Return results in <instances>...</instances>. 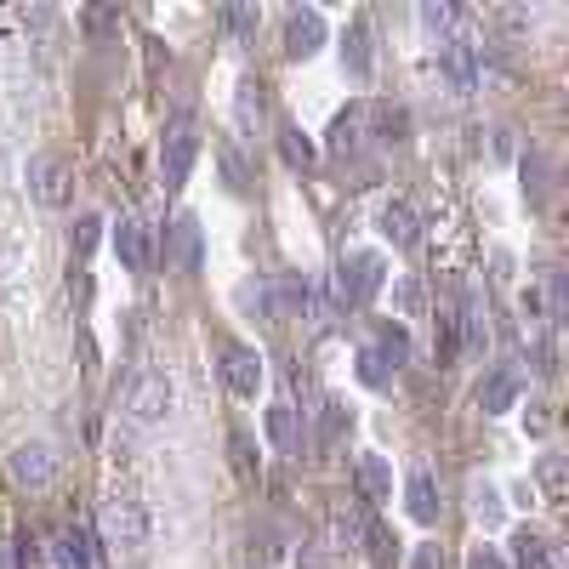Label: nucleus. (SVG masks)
I'll list each match as a JSON object with an SVG mask.
<instances>
[{"mask_svg":"<svg viewBox=\"0 0 569 569\" xmlns=\"http://www.w3.org/2000/svg\"><path fill=\"white\" fill-rule=\"evenodd\" d=\"M177 410V388H171V376L149 370V376H137L131 393H126V421L131 427H166Z\"/></svg>","mask_w":569,"mask_h":569,"instance_id":"2","label":"nucleus"},{"mask_svg":"<svg viewBox=\"0 0 569 569\" xmlns=\"http://www.w3.org/2000/svg\"><path fill=\"white\" fill-rule=\"evenodd\" d=\"M319 46H325V18L313 7H297L284 18V58H313Z\"/></svg>","mask_w":569,"mask_h":569,"instance_id":"14","label":"nucleus"},{"mask_svg":"<svg viewBox=\"0 0 569 569\" xmlns=\"http://www.w3.org/2000/svg\"><path fill=\"white\" fill-rule=\"evenodd\" d=\"M98 240H103V217H98V211H80V217H74V228H69L74 257H91V251H98Z\"/></svg>","mask_w":569,"mask_h":569,"instance_id":"29","label":"nucleus"},{"mask_svg":"<svg viewBox=\"0 0 569 569\" xmlns=\"http://www.w3.org/2000/svg\"><path fill=\"white\" fill-rule=\"evenodd\" d=\"M410 569H445V563H439V547H416Z\"/></svg>","mask_w":569,"mask_h":569,"instance_id":"45","label":"nucleus"},{"mask_svg":"<svg viewBox=\"0 0 569 569\" xmlns=\"http://www.w3.org/2000/svg\"><path fill=\"white\" fill-rule=\"evenodd\" d=\"M547 427H552L547 405H530V410H525V433H547Z\"/></svg>","mask_w":569,"mask_h":569,"instance_id":"42","label":"nucleus"},{"mask_svg":"<svg viewBox=\"0 0 569 569\" xmlns=\"http://www.w3.org/2000/svg\"><path fill=\"white\" fill-rule=\"evenodd\" d=\"M52 563L58 569H98V547L86 541V530H63L52 541Z\"/></svg>","mask_w":569,"mask_h":569,"instance_id":"23","label":"nucleus"},{"mask_svg":"<svg viewBox=\"0 0 569 569\" xmlns=\"http://www.w3.org/2000/svg\"><path fill=\"white\" fill-rule=\"evenodd\" d=\"M262 433H268V445L279 450V456H302L308 450V421H302V410L297 405H268V416H262Z\"/></svg>","mask_w":569,"mask_h":569,"instance_id":"10","label":"nucleus"},{"mask_svg":"<svg viewBox=\"0 0 569 569\" xmlns=\"http://www.w3.org/2000/svg\"><path fill=\"white\" fill-rule=\"evenodd\" d=\"M467 569H507V558H501L496 547H479V552L467 558Z\"/></svg>","mask_w":569,"mask_h":569,"instance_id":"41","label":"nucleus"},{"mask_svg":"<svg viewBox=\"0 0 569 569\" xmlns=\"http://www.w3.org/2000/svg\"><path fill=\"white\" fill-rule=\"evenodd\" d=\"M98 530H103L109 547L137 552V547H149V512H142V501H131V496H109V501H103V518H98Z\"/></svg>","mask_w":569,"mask_h":569,"instance_id":"5","label":"nucleus"},{"mask_svg":"<svg viewBox=\"0 0 569 569\" xmlns=\"http://www.w3.org/2000/svg\"><path fill=\"white\" fill-rule=\"evenodd\" d=\"M228 445H233V467H240L246 479H251V472H257V461H251V439H246V433H233Z\"/></svg>","mask_w":569,"mask_h":569,"instance_id":"40","label":"nucleus"},{"mask_svg":"<svg viewBox=\"0 0 569 569\" xmlns=\"http://www.w3.org/2000/svg\"><path fill=\"white\" fill-rule=\"evenodd\" d=\"M194 160H200V131H194V120H188V114H177V120L166 126V137H160V177H166L171 194L188 182Z\"/></svg>","mask_w":569,"mask_h":569,"instance_id":"4","label":"nucleus"},{"mask_svg":"<svg viewBox=\"0 0 569 569\" xmlns=\"http://www.w3.org/2000/svg\"><path fill=\"white\" fill-rule=\"evenodd\" d=\"M302 319H308L313 330H330V319H337V302H330V291H325V284H313V279H308V302H302Z\"/></svg>","mask_w":569,"mask_h":569,"instance_id":"30","label":"nucleus"},{"mask_svg":"<svg viewBox=\"0 0 569 569\" xmlns=\"http://www.w3.org/2000/svg\"><path fill=\"white\" fill-rule=\"evenodd\" d=\"M496 23H501V29H512V34H525V29H536V12H525V7H507V12H496Z\"/></svg>","mask_w":569,"mask_h":569,"instance_id":"38","label":"nucleus"},{"mask_svg":"<svg viewBox=\"0 0 569 569\" xmlns=\"http://www.w3.org/2000/svg\"><path fill=\"white\" fill-rule=\"evenodd\" d=\"M7 467H12V479H18L23 490H52V479H58V450L46 445V439H29V445H18V450L7 456Z\"/></svg>","mask_w":569,"mask_h":569,"instance_id":"7","label":"nucleus"},{"mask_svg":"<svg viewBox=\"0 0 569 569\" xmlns=\"http://www.w3.org/2000/svg\"><path fill=\"white\" fill-rule=\"evenodd\" d=\"M279 160L291 166V171H313V160H319V149H313V137H308L302 126H291V120L279 126Z\"/></svg>","mask_w":569,"mask_h":569,"instance_id":"22","label":"nucleus"},{"mask_svg":"<svg viewBox=\"0 0 569 569\" xmlns=\"http://www.w3.org/2000/svg\"><path fill=\"white\" fill-rule=\"evenodd\" d=\"M472 518L479 525H501V490L496 485H472Z\"/></svg>","mask_w":569,"mask_h":569,"instance_id":"33","label":"nucleus"},{"mask_svg":"<svg viewBox=\"0 0 569 569\" xmlns=\"http://www.w3.org/2000/svg\"><path fill=\"white\" fill-rule=\"evenodd\" d=\"M23 182H29V194H34V206H46V211H63L69 200H74V171H69V160L63 154H29V171H23Z\"/></svg>","mask_w":569,"mask_h":569,"instance_id":"3","label":"nucleus"},{"mask_svg":"<svg viewBox=\"0 0 569 569\" xmlns=\"http://www.w3.org/2000/svg\"><path fill=\"white\" fill-rule=\"evenodd\" d=\"M518 393H525L518 365H496V370H485V382H479V410L485 416H507L518 405Z\"/></svg>","mask_w":569,"mask_h":569,"instance_id":"12","label":"nucleus"},{"mask_svg":"<svg viewBox=\"0 0 569 569\" xmlns=\"http://www.w3.org/2000/svg\"><path fill=\"white\" fill-rule=\"evenodd\" d=\"M222 382H228V393L233 399H257V388H262V353L257 348H246V342H222Z\"/></svg>","mask_w":569,"mask_h":569,"instance_id":"8","label":"nucleus"},{"mask_svg":"<svg viewBox=\"0 0 569 569\" xmlns=\"http://www.w3.org/2000/svg\"><path fill=\"white\" fill-rule=\"evenodd\" d=\"M365 103H353V109H342L337 120H330V137H325V149L337 154V160H348V154H359V142H365Z\"/></svg>","mask_w":569,"mask_h":569,"instance_id":"17","label":"nucleus"},{"mask_svg":"<svg viewBox=\"0 0 569 569\" xmlns=\"http://www.w3.org/2000/svg\"><path fill=\"white\" fill-rule=\"evenodd\" d=\"M114 257H120V268L126 273H149L154 268V233L142 228V217H120L114 222Z\"/></svg>","mask_w":569,"mask_h":569,"instance_id":"9","label":"nucleus"},{"mask_svg":"<svg viewBox=\"0 0 569 569\" xmlns=\"http://www.w3.org/2000/svg\"><path fill=\"white\" fill-rule=\"evenodd\" d=\"M512 563H518V569H547L552 552H547V541H541L536 530H518V536H512Z\"/></svg>","mask_w":569,"mask_h":569,"instance_id":"28","label":"nucleus"},{"mask_svg":"<svg viewBox=\"0 0 569 569\" xmlns=\"http://www.w3.org/2000/svg\"><path fill=\"white\" fill-rule=\"evenodd\" d=\"M405 507H410V518L416 525H439V479H433V467H410V479H405Z\"/></svg>","mask_w":569,"mask_h":569,"instance_id":"13","label":"nucleus"},{"mask_svg":"<svg viewBox=\"0 0 569 569\" xmlns=\"http://www.w3.org/2000/svg\"><path fill=\"white\" fill-rule=\"evenodd\" d=\"M359 541H365V512L337 507V512H330V547L348 552V547H359Z\"/></svg>","mask_w":569,"mask_h":569,"instance_id":"26","label":"nucleus"},{"mask_svg":"<svg viewBox=\"0 0 569 569\" xmlns=\"http://www.w3.org/2000/svg\"><path fill=\"white\" fill-rule=\"evenodd\" d=\"M490 149H496V160H512V131H507V126L490 131Z\"/></svg>","mask_w":569,"mask_h":569,"instance_id":"44","label":"nucleus"},{"mask_svg":"<svg viewBox=\"0 0 569 569\" xmlns=\"http://www.w3.org/2000/svg\"><path fill=\"white\" fill-rule=\"evenodd\" d=\"M365 120H370L376 149H399V142L410 137V114H405V109H376V114H365Z\"/></svg>","mask_w":569,"mask_h":569,"instance_id":"24","label":"nucleus"},{"mask_svg":"<svg viewBox=\"0 0 569 569\" xmlns=\"http://www.w3.org/2000/svg\"><path fill=\"white\" fill-rule=\"evenodd\" d=\"M342 69L353 80H370V23L365 18H353L348 34H342Z\"/></svg>","mask_w":569,"mask_h":569,"instance_id":"21","label":"nucleus"},{"mask_svg":"<svg viewBox=\"0 0 569 569\" xmlns=\"http://www.w3.org/2000/svg\"><path fill=\"white\" fill-rule=\"evenodd\" d=\"M382 284H388L382 251H348L337 262V273H330V302H337V308H365V302H376Z\"/></svg>","mask_w":569,"mask_h":569,"instance_id":"1","label":"nucleus"},{"mask_svg":"<svg viewBox=\"0 0 569 569\" xmlns=\"http://www.w3.org/2000/svg\"><path fill=\"white\" fill-rule=\"evenodd\" d=\"M376 222H382V233H388V240H393L399 251H416V246H421V217H416V206H410V200H388Z\"/></svg>","mask_w":569,"mask_h":569,"instance_id":"16","label":"nucleus"},{"mask_svg":"<svg viewBox=\"0 0 569 569\" xmlns=\"http://www.w3.org/2000/svg\"><path fill=\"white\" fill-rule=\"evenodd\" d=\"M233 302H240V313H251V319H279V313H273V284H268V279H246L240 291H233Z\"/></svg>","mask_w":569,"mask_h":569,"instance_id":"25","label":"nucleus"},{"mask_svg":"<svg viewBox=\"0 0 569 569\" xmlns=\"http://www.w3.org/2000/svg\"><path fill=\"white\" fill-rule=\"evenodd\" d=\"M222 171H228V188H246V166H240V154H222Z\"/></svg>","mask_w":569,"mask_h":569,"instance_id":"43","label":"nucleus"},{"mask_svg":"<svg viewBox=\"0 0 569 569\" xmlns=\"http://www.w3.org/2000/svg\"><path fill=\"white\" fill-rule=\"evenodd\" d=\"M536 479H541L547 501H563V456H541L536 461Z\"/></svg>","mask_w":569,"mask_h":569,"instance_id":"35","label":"nucleus"},{"mask_svg":"<svg viewBox=\"0 0 569 569\" xmlns=\"http://www.w3.org/2000/svg\"><path fill=\"white\" fill-rule=\"evenodd\" d=\"M262 91H268V86H262L257 74H246V80H240V91H233V126H240V137H246V142L262 131V114H268V98H262Z\"/></svg>","mask_w":569,"mask_h":569,"instance_id":"15","label":"nucleus"},{"mask_svg":"<svg viewBox=\"0 0 569 569\" xmlns=\"http://www.w3.org/2000/svg\"><path fill=\"white\" fill-rule=\"evenodd\" d=\"M479 63H485V46H472L467 34L439 46V74L450 80L456 98H472V91H479Z\"/></svg>","mask_w":569,"mask_h":569,"instance_id":"6","label":"nucleus"},{"mask_svg":"<svg viewBox=\"0 0 569 569\" xmlns=\"http://www.w3.org/2000/svg\"><path fill=\"white\" fill-rule=\"evenodd\" d=\"M69 297H74V302H91V279H86V273L69 279Z\"/></svg>","mask_w":569,"mask_h":569,"instance_id":"46","label":"nucleus"},{"mask_svg":"<svg viewBox=\"0 0 569 569\" xmlns=\"http://www.w3.org/2000/svg\"><path fill=\"white\" fill-rule=\"evenodd\" d=\"M393 302H399L405 313H421V284H416V279H399V284H393Z\"/></svg>","mask_w":569,"mask_h":569,"instance_id":"39","label":"nucleus"},{"mask_svg":"<svg viewBox=\"0 0 569 569\" xmlns=\"http://www.w3.org/2000/svg\"><path fill=\"white\" fill-rule=\"evenodd\" d=\"M80 23H86V34H114V29H120V12H109V7H86Z\"/></svg>","mask_w":569,"mask_h":569,"instance_id":"37","label":"nucleus"},{"mask_svg":"<svg viewBox=\"0 0 569 569\" xmlns=\"http://www.w3.org/2000/svg\"><path fill=\"white\" fill-rule=\"evenodd\" d=\"M547 177H552V171H547V160H541V154H530V160H525V194H530L536 206L547 200V188H552Z\"/></svg>","mask_w":569,"mask_h":569,"instance_id":"36","label":"nucleus"},{"mask_svg":"<svg viewBox=\"0 0 569 569\" xmlns=\"http://www.w3.org/2000/svg\"><path fill=\"white\" fill-rule=\"evenodd\" d=\"M200 257H206L200 217H177V222H171V240H166V262H171L177 273H200Z\"/></svg>","mask_w":569,"mask_h":569,"instance_id":"11","label":"nucleus"},{"mask_svg":"<svg viewBox=\"0 0 569 569\" xmlns=\"http://www.w3.org/2000/svg\"><path fill=\"white\" fill-rule=\"evenodd\" d=\"M365 547H370V563H376V569H393V563H399V541H393L382 525H365Z\"/></svg>","mask_w":569,"mask_h":569,"instance_id":"31","label":"nucleus"},{"mask_svg":"<svg viewBox=\"0 0 569 569\" xmlns=\"http://www.w3.org/2000/svg\"><path fill=\"white\" fill-rule=\"evenodd\" d=\"M359 382H365V388H376V393H382V388H393V370H388L382 359H376L370 348H359Z\"/></svg>","mask_w":569,"mask_h":569,"instance_id":"34","label":"nucleus"},{"mask_svg":"<svg viewBox=\"0 0 569 569\" xmlns=\"http://www.w3.org/2000/svg\"><path fill=\"white\" fill-rule=\"evenodd\" d=\"M0 569H18V558H12V547H0Z\"/></svg>","mask_w":569,"mask_h":569,"instance_id":"48","label":"nucleus"},{"mask_svg":"<svg viewBox=\"0 0 569 569\" xmlns=\"http://www.w3.org/2000/svg\"><path fill=\"white\" fill-rule=\"evenodd\" d=\"M297 569H330V563H325V558H319L313 547H302V558H297Z\"/></svg>","mask_w":569,"mask_h":569,"instance_id":"47","label":"nucleus"},{"mask_svg":"<svg viewBox=\"0 0 569 569\" xmlns=\"http://www.w3.org/2000/svg\"><path fill=\"white\" fill-rule=\"evenodd\" d=\"M348 427H353V410H348V399H337V393H330V399L319 405V433H313V450H337Z\"/></svg>","mask_w":569,"mask_h":569,"instance_id":"19","label":"nucleus"},{"mask_svg":"<svg viewBox=\"0 0 569 569\" xmlns=\"http://www.w3.org/2000/svg\"><path fill=\"white\" fill-rule=\"evenodd\" d=\"M416 18H421V29L433 34L439 46H445V40H456V23H461V18H456V7H445V0H427V7H421Z\"/></svg>","mask_w":569,"mask_h":569,"instance_id":"27","label":"nucleus"},{"mask_svg":"<svg viewBox=\"0 0 569 569\" xmlns=\"http://www.w3.org/2000/svg\"><path fill=\"white\" fill-rule=\"evenodd\" d=\"M217 23H222L228 34L251 40V34H257V23H262V12H257V7H222V12H217Z\"/></svg>","mask_w":569,"mask_h":569,"instance_id":"32","label":"nucleus"},{"mask_svg":"<svg viewBox=\"0 0 569 569\" xmlns=\"http://www.w3.org/2000/svg\"><path fill=\"white\" fill-rule=\"evenodd\" d=\"M370 353L382 359L388 370L410 365V330H405L399 319H382V325H376V342H370Z\"/></svg>","mask_w":569,"mask_h":569,"instance_id":"20","label":"nucleus"},{"mask_svg":"<svg viewBox=\"0 0 569 569\" xmlns=\"http://www.w3.org/2000/svg\"><path fill=\"white\" fill-rule=\"evenodd\" d=\"M353 479H359V496H365L370 507H376V501H393V467H388V456H359Z\"/></svg>","mask_w":569,"mask_h":569,"instance_id":"18","label":"nucleus"}]
</instances>
